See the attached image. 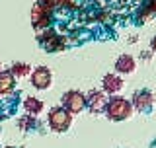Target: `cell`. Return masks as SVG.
Instances as JSON below:
<instances>
[{"instance_id":"cell-18","label":"cell","mask_w":156,"mask_h":148,"mask_svg":"<svg viewBox=\"0 0 156 148\" xmlns=\"http://www.w3.org/2000/svg\"><path fill=\"white\" fill-rule=\"evenodd\" d=\"M140 58L146 62V61H152V53L150 51H143V55H140Z\"/></svg>"},{"instance_id":"cell-4","label":"cell","mask_w":156,"mask_h":148,"mask_svg":"<svg viewBox=\"0 0 156 148\" xmlns=\"http://www.w3.org/2000/svg\"><path fill=\"white\" fill-rule=\"evenodd\" d=\"M62 107L72 113V115H76V113H82L86 109V93L78 92V90H68L62 93Z\"/></svg>"},{"instance_id":"cell-5","label":"cell","mask_w":156,"mask_h":148,"mask_svg":"<svg viewBox=\"0 0 156 148\" xmlns=\"http://www.w3.org/2000/svg\"><path fill=\"white\" fill-rule=\"evenodd\" d=\"M51 22H53V12L51 10H47L45 6H41V4H33L31 8V23H33V29H35L37 33L45 31V29L51 27Z\"/></svg>"},{"instance_id":"cell-19","label":"cell","mask_w":156,"mask_h":148,"mask_svg":"<svg viewBox=\"0 0 156 148\" xmlns=\"http://www.w3.org/2000/svg\"><path fill=\"white\" fill-rule=\"evenodd\" d=\"M98 18H100V22H105V19H107V14H98Z\"/></svg>"},{"instance_id":"cell-15","label":"cell","mask_w":156,"mask_h":148,"mask_svg":"<svg viewBox=\"0 0 156 148\" xmlns=\"http://www.w3.org/2000/svg\"><path fill=\"white\" fill-rule=\"evenodd\" d=\"M35 127H37V119L33 115H29V113H26V115H22L18 119V129H22V131H31Z\"/></svg>"},{"instance_id":"cell-12","label":"cell","mask_w":156,"mask_h":148,"mask_svg":"<svg viewBox=\"0 0 156 148\" xmlns=\"http://www.w3.org/2000/svg\"><path fill=\"white\" fill-rule=\"evenodd\" d=\"M22 105H23V111L29 113V115H33V117L41 115L43 109H45V103L39 100V97H35V96H27Z\"/></svg>"},{"instance_id":"cell-1","label":"cell","mask_w":156,"mask_h":148,"mask_svg":"<svg viewBox=\"0 0 156 148\" xmlns=\"http://www.w3.org/2000/svg\"><path fill=\"white\" fill-rule=\"evenodd\" d=\"M105 115L109 121H115V123H121V121H127L133 117V103L127 97H109L107 100V105H105Z\"/></svg>"},{"instance_id":"cell-8","label":"cell","mask_w":156,"mask_h":148,"mask_svg":"<svg viewBox=\"0 0 156 148\" xmlns=\"http://www.w3.org/2000/svg\"><path fill=\"white\" fill-rule=\"evenodd\" d=\"M107 93L104 90H90L86 96V109L94 115H100V113L105 111V105H107Z\"/></svg>"},{"instance_id":"cell-10","label":"cell","mask_w":156,"mask_h":148,"mask_svg":"<svg viewBox=\"0 0 156 148\" xmlns=\"http://www.w3.org/2000/svg\"><path fill=\"white\" fill-rule=\"evenodd\" d=\"M136 65H139V62H136V58L133 55H119L115 58L113 68H115L117 74H121V76H129V74H135Z\"/></svg>"},{"instance_id":"cell-2","label":"cell","mask_w":156,"mask_h":148,"mask_svg":"<svg viewBox=\"0 0 156 148\" xmlns=\"http://www.w3.org/2000/svg\"><path fill=\"white\" fill-rule=\"evenodd\" d=\"M39 43H41V47L45 49L47 53H62L68 45V39L62 35V33H57L55 29H45V31L39 33Z\"/></svg>"},{"instance_id":"cell-3","label":"cell","mask_w":156,"mask_h":148,"mask_svg":"<svg viewBox=\"0 0 156 148\" xmlns=\"http://www.w3.org/2000/svg\"><path fill=\"white\" fill-rule=\"evenodd\" d=\"M72 113H68L65 107H53L47 115V123L51 127V131L55 132H66L68 129L72 127Z\"/></svg>"},{"instance_id":"cell-16","label":"cell","mask_w":156,"mask_h":148,"mask_svg":"<svg viewBox=\"0 0 156 148\" xmlns=\"http://www.w3.org/2000/svg\"><path fill=\"white\" fill-rule=\"evenodd\" d=\"M37 4L45 6L47 10H51V12H55L57 8H62V0H37Z\"/></svg>"},{"instance_id":"cell-13","label":"cell","mask_w":156,"mask_h":148,"mask_svg":"<svg viewBox=\"0 0 156 148\" xmlns=\"http://www.w3.org/2000/svg\"><path fill=\"white\" fill-rule=\"evenodd\" d=\"M152 18H156V0H146L139 12V19L140 22H148Z\"/></svg>"},{"instance_id":"cell-17","label":"cell","mask_w":156,"mask_h":148,"mask_svg":"<svg viewBox=\"0 0 156 148\" xmlns=\"http://www.w3.org/2000/svg\"><path fill=\"white\" fill-rule=\"evenodd\" d=\"M76 6H78V0H62V8L72 10V8H76Z\"/></svg>"},{"instance_id":"cell-11","label":"cell","mask_w":156,"mask_h":148,"mask_svg":"<svg viewBox=\"0 0 156 148\" xmlns=\"http://www.w3.org/2000/svg\"><path fill=\"white\" fill-rule=\"evenodd\" d=\"M18 78L14 76L10 70H2L0 72V96H10L14 90H16V82Z\"/></svg>"},{"instance_id":"cell-9","label":"cell","mask_w":156,"mask_h":148,"mask_svg":"<svg viewBox=\"0 0 156 148\" xmlns=\"http://www.w3.org/2000/svg\"><path fill=\"white\" fill-rule=\"evenodd\" d=\"M101 90H104L107 96H117L125 90V80L121 74L117 72H111V74H105L101 78Z\"/></svg>"},{"instance_id":"cell-7","label":"cell","mask_w":156,"mask_h":148,"mask_svg":"<svg viewBox=\"0 0 156 148\" xmlns=\"http://www.w3.org/2000/svg\"><path fill=\"white\" fill-rule=\"evenodd\" d=\"M131 103H133V109L136 113H150L156 103V96L154 92L150 90H139L133 96V100H131Z\"/></svg>"},{"instance_id":"cell-14","label":"cell","mask_w":156,"mask_h":148,"mask_svg":"<svg viewBox=\"0 0 156 148\" xmlns=\"http://www.w3.org/2000/svg\"><path fill=\"white\" fill-rule=\"evenodd\" d=\"M31 65H27V62H14L12 66H10V72L14 74L16 78H27L29 74H31Z\"/></svg>"},{"instance_id":"cell-6","label":"cell","mask_w":156,"mask_h":148,"mask_svg":"<svg viewBox=\"0 0 156 148\" xmlns=\"http://www.w3.org/2000/svg\"><path fill=\"white\" fill-rule=\"evenodd\" d=\"M29 78H31V86L39 92H47L49 88L53 86V72L49 70L47 66L33 68L31 74H29Z\"/></svg>"},{"instance_id":"cell-21","label":"cell","mask_w":156,"mask_h":148,"mask_svg":"<svg viewBox=\"0 0 156 148\" xmlns=\"http://www.w3.org/2000/svg\"><path fill=\"white\" fill-rule=\"evenodd\" d=\"M2 70H4V68H2V62H0V72H2Z\"/></svg>"},{"instance_id":"cell-20","label":"cell","mask_w":156,"mask_h":148,"mask_svg":"<svg viewBox=\"0 0 156 148\" xmlns=\"http://www.w3.org/2000/svg\"><path fill=\"white\" fill-rule=\"evenodd\" d=\"M152 53H156V35L152 37Z\"/></svg>"}]
</instances>
